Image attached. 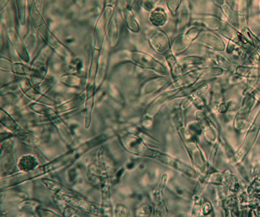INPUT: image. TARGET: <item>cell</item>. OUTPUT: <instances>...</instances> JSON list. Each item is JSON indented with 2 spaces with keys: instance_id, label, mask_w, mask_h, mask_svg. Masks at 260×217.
I'll return each instance as SVG.
<instances>
[{
  "instance_id": "1",
  "label": "cell",
  "mask_w": 260,
  "mask_h": 217,
  "mask_svg": "<svg viewBox=\"0 0 260 217\" xmlns=\"http://www.w3.org/2000/svg\"><path fill=\"white\" fill-rule=\"evenodd\" d=\"M165 58L168 64L171 78L174 80L184 73L188 67L201 65L205 63L206 60L199 55H188L178 59L173 52L166 55Z\"/></svg>"
},
{
  "instance_id": "2",
  "label": "cell",
  "mask_w": 260,
  "mask_h": 217,
  "mask_svg": "<svg viewBox=\"0 0 260 217\" xmlns=\"http://www.w3.org/2000/svg\"><path fill=\"white\" fill-rule=\"evenodd\" d=\"M203 29L204 27L199 25H191L184 31L178 34L171 41L172 52L173 54L177 56L186 52L196 41Z\"/></svg>"
},
{
  "instance_id": "3",
  "label": "cell",
  "mask_w": 260,
  "mask_h": 217,
  "mask_svg": "<svg viewBox=\"0 0 260 217\" xmlns=\"http://www.w3.org/2000/svg\"><path fill=\"white\" fill-rule=\"evenodd\" d=\"M148 44L155 53L166 56L172 52L171 41L168 34L161 28L151 31L148 36Z\"/></svg>"
},
{
  "instance_id": "4",
  "label": "cell",
  "mask_w": 260,
  "mask_h": 217,
  "mask_svg": "<svg viewBox=\"0 0 260 217\" xmlns=\"http://www.w3.org/2000/svg\"><path fill=\"white\" fill-rule=\"evenodd\" d=\"M260 131V110L255 117L251 126L246 133L245 137L240 149L235 155L236 161L240 162L247 156L256 142Z\"/></svg>"
},
{
  "instance_id": "5",
  "label": "cell",
  "mask_w": 260,
  "mask_h": 217,
  "mask_svg": "<svg viewBox=\"0 0 260 217\" xmlns=\"http://www.w3.org/2000/svg\"><path fill=\"white\" fill-rule=\"evenodd\" d=\"M129 57L134 63L141 68L154 71L160 75H166L167 73V67L148 53L134 51L130 53Z\"/></svg>"
},
{
  "instance_id": "6",
  "label": "cell",
  "mask_w": 260,
  "mask_h": 217,
  "mask_svg": "<svg viewBox=\"0 0 260 217\" xmlns=\"http://www.w3.org/2000/svg\"><path fill=\"white\" fill-rule=\"evenodd\" d=\"M194 43L213 52H224L226 45L221 36L212 30L204 28Z\"/></svg>"
},
{
  "instance_id": "7",
  "label": "cell",
  "mask_w": 260,
  "mask_h": 217,
  "mask_svg": "<svg viewBox=\"0 0 260 217\" xmlns=\"http://www.w3.org/2000/svg\"><path fill=\"white\" fill-rule=\"evenodd\" d=\"M216 6L219 7L228 21L239 31L247 26L246 18L243 11L236 10L230 5L227 0H212Z\"/></svg>"
},
{
  "instance_id": "8",
  "label": "cell",
  "mask_w": 260,
  "mask_h": 217,
  "mask_svg": "<svg viewBox=\"0 0 260 217\" xmlns=\"http://www.w3.org/2000/svg\"><path fill=\"white\" fill-rule=\"evenodd\" d=\"M204 70V68H197L182 74L167 87V90L183 89L194 87L203 78Z\"/></svg>"
},
{
  "instance_id": "9",
  "label": "cell",
  "mask_w": 260,
  "mask_h": 217,
  "mask_svg": "<svg viewBox=\"0 0 260 217\" xmlns=\"http://www.w3.org/2000/svg\"><path fill=\"white\" fill-rule=\"evenodd\" d=\"M256 99L255 98L254 92L245 96L242 104L234 119V127L237 130H243L247 123L248 118L250 116V112L254 106Z\"/></svg>"
},
{
  "instance_id": "10",
  "label": "cell",
  "mask_w": 260,
  "mask_h": 217,
  "mask_svg": "<svg viewBox=\"0 0 260 217\" xmlns=\"http://www.w3.org/2000/svg\"><path fill=\"white\" fill-rule=\"evenodd\" d=\"M155 158L158 159L162 163L175 168L178 171L182 172V174L187 175L188 177L195 179L197 178L199 176L198 174H197L193 168L189 167L186 164L182 162L179 159L173 158V157L169 156V155L157 152Z\"/></svg>"
},
{
  "instance_id": "11",
  "label": "cell",
  "mask_w": 260,
  "mask_h": 217,
  "mask_svg": "<svg viewBox=\"0 0 260 217\" xmlns=\"http://www.w3.org/2000/svg\"><path fill=\"white\" fill-rule=\"evenodd\" d=\"M176 18V29L179 33L186 30L192 20L191 6L189 0H183L178 11Z\"/></svg>"
},
{
  "instance_id": "12",
  "label": "cell",
  "mask_w": 260,
  "mask_h": 217,
  "mask_svg": "<svg viewBox=\"0 0 260 217\" xmlns=\"http://www.w3.org/2000/svg\"><path fill=\"white\" fill-rule=\"evenodd\" d=\"M195 118L197 122L201 126L206 139L210 142H214L216 140V132L215 127L211 122L207 115L203 111L198 110L195 113Z\"/></svg>"
},
{
  "instance_id": "13",
  "label": "cell",
  "mask_w": 260,
  "mask_h": 217,
  "mask_svg": "<svg viewBox=\"0 0 260 217\" xmlns=\"http://www.w3.org/2000/svg\"><path fill=\"white\" fill-rule=\"evenodd\" d=\"M211 58L213 59L217 66H219L220 68L224 69L225 71L232 74L235 73L237 66L240 64L236 61H232L229 57L219 52H213L211 55Z\"/></svg>"
},
{
  "instance_id": "14",
  "label": "cell",
  "mask_w": 260,
  "mask_h": 217,
  "mask_svg": "<svg viewBox=\"0 0 260 217\" xmlns=\"http://www.w3.org/2000/svg\"><path fill=\"white\" fill-rule=\"evenodd\" d=\"M168 13L162 7L157 6L150 12L149 22L155 28H161L167 24Z\"/></svg>"
},
{
  "instance_id": "15",
  "label": "cell",
  "mask_w": 260,
  "mask_h": 217,
  "mask_svg": "<svg viewBox=\"0 0 260 217\" xmlns=\"http://www.w3.org/2000/svg\"><path fill=\"white\" fill-rule=\"evenodd\" d=\"M209 89V85L207 84H203L199 85V87L194 88L191 92L189 95L184 98L183 100L182 104L180 105V108L183 111L187 110L188 108L191 107L193 105L194 101L203 95L204 94L206 93Z\"/></svg>"
},
{
  "instance_id": "16",
  "label": "cell",
  "mask_w": 260,
  "mask_h": 217,
  "mask_svg": "<svg viewBox=\"0 0 260 217\" xmlns=\"http://www.w3.org/2000/svg\"><path fill=\"white\" fill-rule=\"evenodd\" d=\"M234 75L242 78L260 79V66H245L239 64Z\"/></svg>"
},
{
  "instance_id": "17",
  "label": "cell",
  "mask_w": 260,
  "mask_h": 217,
  "mask_svg": "<svg viewBox=\"0 0 260 217\" xmlns=\"http://www.w3.org/2000/svg\"><path fill=\"white\" fill-rule=\"evenodd\" d=\"M168 80L164 76L161 77L153 78L149 82L146 83L144 92L146 94L154 93V92L159 91L167 84Z\"/></svg>"
},
{
  "instance_id": "18",
  "label": "cell",
  "mask_w": 260,
  "mask_h": 217,
  "mask_svg": "<svg viewBox=\"0 0 260 217\" xmlns=\"http://www.w3.org/2000/svg\"><path fill=\"white\" fill-rule=\"evenodd\" d=\"M167 182V175L164 174L160 179L158 185H157L156 188L154 189V192H153V196H154V200L157 204H159L162 202H164L162 199V191H164L165 188H166Z\"/></svg>"
},
{
  "instance_id": "19",
  "label": "cell",
  "mask_w": 260,
  "mask_h": 217,
  "mask_svg": "<svg viewBox=\"0 0 260 217\" xmlns=\"http://www.w3.org/2000/svg\"><path fill=\"white\" fill-rule=\"evenodd\" d=\"M224 71V69L220 68L219 66L205 67L202 79H210V78L219 77L223 75Z\"/></svg>"
},
{
  "instance_id": "20",
  "label": "cell",
  "mask_w": 260,
  "mask_h": 217,
  "mask_svg": "<svg viewBox=\"0 0 260 217\" xmlns=\"http://www.w3.org/2000/svg\"><path fill=\"white\" fill-rule=\"evenodd\" d=\"M223 184L232 193H236L240 189L238 177L233 174L224 175Z\"/></svg>"
},
{
  "instance_id": "21",
  "label": "cell",
  "mask_w": 260,
  "mask_h": 217,
  "mask_svg": "<svg viewBox=\"0 0 260 217\" xmlns=\"http://www.w3.org/2000/svg\"><path fill=\"white\" fill-rule=\"evenodd\" d=\"M125 20H126L127 28L130 31L134 32V33H138L140 31V26H139V23L129 10L126 13Z\"/></svg>"
},
{
  "instance_id": "22",
  "label": "cell",
  "mask_w": 260,
  "mask_h": 217,
  "mask_svg": "<svg viewBox=\"0 0 260 217\" xmlns=\"http://www.w3.org/2000/svg\"><path fill=\"white\" fill-rule=\"evenodd\" d=\"M224 207L227 213L238 214V202L235 196H231L224 200Z\"/></svg>"
},
{
  "instance_id": "23",
  "label": "cell",
  "mask_w": 260,
  "mask_h": 217,
  "mask_svg": "<svg viewBox=\"0 0 260 217\" xmlns=\"http://www.w3.org/2000/svg\"><path fill=\"white\" fill-rule=\"evenodd\" d=\"M183 0H166V6L169 14L173 17H176Z\"/></svg>"
},
{
  "instance_id": "24",
  "label": "cell",
  "mask_w": 260,
  "mask_h": 217,
  "mask_svg": "<svg viewBox=\"0 0 260 217\" xmlns=\"http://www.w3.org/2000/svg\"><path fill=\"white\" fill-rule=\"evenodd\" d=\"M247 193L250 196L260 193V177H257L250 185L247 189Z\"/></svg>"
},
{
  "instance_id": "25",
  "label": "cell",
  "mask_w": 260,
  "mask_h": 217,
  "mask_svg": "<svg viewBox=\"0 0 260 217\" xmlns=\"http://www.w3.org/2000/svg\"><path fill=\"white\" fill-rule=\"evenodd\" d=\"M161 0H141V7L148 12H151L155 8Z\"/></svg>"
},
{
  "instance_id": "26",
  "label": "cell",
  "mask_w": 260,
  "mask_h": 217,
  "mask_svg": "<svg viewBox=\"0 0 260 217\" xmlns=\"http://www.w3.org/2000/svg\"><path fill=\"white\" fill-rule=\"evenodd\" d=\"M202 209H203V214L207 215V214H210L211 211H212V205H211L210 202H206L204 203Z\"/></svg>"
},
{
  "instance_id": "27",
  "label": "cell",
  "mask_w": 260,
  "mask_h": 217,
  "mask_svg": "<svg viewBox=\"0 0 260 217\" xmlns=\"http://www.w3.org/2000/svg\"><path fill=\"white\" fill-rule=\"evenodd\" d=\"M253 92H254L255 98H256V100H258L260 103V92L257 91V90H256V91H254Z\"/></svg>"
},
{
  "instance_id": "28",
  "label": "cell",
  "mask_w": 260,
  "mask_h": 217,
  "mask_svg": "<svg viewBox=\"0 0 260 217\" xmlns=\"http://www.w3.org/2000/svg\"><path fill=\"white\" fill-rule=\"evenodd\" d=\"M257 91H259L260 92V87L259 88H257Z\"/></svg>"
},
{
  "instance_id": "29",
  "label": "cell",
  "mask_w": 260,
  "mask_h": 217,
  "mask_svg": "<svg viewBox=\"0 0 260 217\" xmlns=\"http://www.w3.org/2000/svg\"><path fill=\"white\" fill-rule=\"evenodd\" d=\"M259 14H260V3H259Z\"/></svg>"
}]
</instances>
